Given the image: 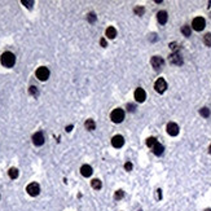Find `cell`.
Returning a JSON list of instances; mask_svg holds the SVG:
<instances>
[{"instance_id": "cell-20", "label": "cell", "mask_w": 211, "mask_h": 211, "mask_svg": "<svg viewBox=\"0 0 211 211\" xmlns=\"http://www.w3.org/2000/svg\"><path fill=\"white\" fill-rule=\"evenodd\" d=\"M157 143H158V141H157V140H155L154 137H149V139L146 140V145H148L149 148H153Z\"/></svg>"}, {"instance_id": "cell-3", "label": "cell", "mask_w": 211, "mask_h": 211, "mask_svg": "<svg viewBox=\"0 0 211 211\" xmlns=\"http://www.w3.org/2000/svg\"><path fill=\"white\" fill-rule=\"evenodd\" d=\"M37 78L39 79V81H42V82L47 81V79L49 78V70L46 66H40L37 70Z\"/></svg>"}, {"instance_id": "cell-12", "label": "cell", "mask_w": 211, "mask_h": 211, "mask_svg": "<svg viewBox=\"0 0 211 211\" xmlns=\"http://www.w3.org/2000/svg\"><path fill=\"white\" fill-rule=\"evenodd\" d=\"M170 62L174 64V65H181L183 64V57L178 53V52H175L170 56Z\"/></svg>"}, {"instance_id": "cell-13", "label": "cell", "mask_w": 211, "mask_h": 211, "mask_svg": "<svg viewBox=\"0 0 211 211\" xmlns=\"http://www.w3.org/2000/svg\"><path fill=\"white\" fill-rule=\"evenodd\" d=\"M81 174L83 175L84 178H90L92 175V167L90 164H83L81 167Z\"/></svg>"}, {"instance_id": "cell-17", "label": "cell", "mask_w": 211, "mask_h": 211, "mask_svg": "<svg viewBox=\"0 0 211 211\" xmlns=\"http://www.w3.org/2000/svg\"><path fill=\"white\" fill-rule=\"evenodd\" d=\"M84 126H86V128L88 130V131H93L96 128V123H95L93 119H87L86 123H84Z\"/></svg>"}, {"instance_id": "cell-34", "label": "cell", "mask_w": 211, "mask_h": 211, "mask_svg": "<svg viewBox=\"0 0 211 211\" xmlns=\"http://www.w3.org/2000/svg\"><path fill=\"white\" fill-rule=\"evenodd\" d=\"M71 130H73V126H67V127H66V131H67V132H70Z\"/></svg>"}, {"instance_id": "cell-24", "label": "cell", "mask_w": 211, "mask_h": 211, "mask_svg": "<svg viewBox=\"0 0 211 211\" xmlns=\"http://www.w3.org/2000/svg\"><path fill=\"white\" fill-rule=\"evenodd\" d=\"M123 197H125V192H123V190H117L115 194H114V198H115V199H122Z\"/></svg>"}, {"instance_id": "cell-19", "label": "cell", "mask_w": 211, "mask_h": 211, "mask_svg": "<svg viewBox=\"0 0 211 211\" xmlns=\"http://www.w3.org/2000/svg\"><path fill=\"white\" fill-rule=\"evenodd\" d=\"M91 185H92L93 189H101L102 184H101V181H100L99 179H93V180L91 181Z\"/></svg>"}, {"instance_id": "cell-10", "label": "cell", "mask_w": 211, "mask_h": 211, "mask_svg": "<svg viewBox=\"0 0 211 211\" xmlns=\"http://www.w3.org/2000/svg\"><path fill=\"white\" fill-rule=\"evenodd\" d=\"M145 99H146L145 91H144L143 88H137V90L135 91V100H136L137 102H144Z\"/></svg>"}, {"instance_id": "cell-18", "label": "cell", "mask_w": 211, "mask_h": 211, "mask_svg": "<svg viewBox=\"0 0 211 211\" xmlns=\"http://www.w3.org/2000/svg\"><path fill=\"white\" fill-rule=\"evenodd\" d=\"M8 175H9L11 179H17L18 178V170L12 167V169H9V171H8Z\"/></svg>"}, {"instance_id": "cell-23", "label": "cell", "mask_w": 211, "mask_h": 211, "mask_svg": "<svg viewBox=\"0 0 211 211\" xmlns=\"http://www.w3.org/2000/svg\"><path fill=\"white\" fill-rule=\"evenodd\" d=\"M199 113H201V115L205 117V118H207V117L210 115V110H209L207 108H202V109L199 110Z\"/></svg>"}, {"instance_id": "cell-4", "label": "cell", "mask_w": 211, "mask_h": 211, "mask_svg": "<svg viewBox=\"0 0 211 211\" xmlns=\"http://www.w3.org/2000/svg\"><path fill=\"white\" fill-rule=\"evenodd\" d=\"M205 25H206V22H205V20L202 18V17H196V18L193 20V22H192L193 29H194L196 31H202L205 29Z\"/></svg>"}, {"instance_id": "cell-14", "label": "cell", "mask_w": 211, "mask_h": 211, "mask_svg": "<svg viewBox=\"0 0 211 211\" xmlns=\"http://www.w3.org/2000/svg\"><path fill=\"white\" fill-rule=\"evenodd\" d=\"M152 150H153V153H154L155 155H162V154H163V150H164V148H163V145H161L159 143H157V144L152 148Z\"/></svg>"}, {"instance_id": "cell-8", "label": "cell", "mask_w": 211, "mask_h": 211, "mask_svg": "<svg viewBox=\"0 0 211 211\" xmlns=\"http://www.w3.org/2000/svg\"><path fill=\"white\" fill-rule=\"evenodd\" d=\"M32 143H34V145H37V146H42L43 144H44V136H43V134L42 132L34 134L32 135Z\"/></svg>"}, {"instance_id": "cell-33", "label": "cell", "mask_w": 211, "mask_h": 211, "mask_svg": "<svg viewBox=\"0 0 211 211\" xmlns=\"http://www.w3.org/2000/svg\"><path fill=\"white\" fill-rule=\"evenodd\" d=\"M100 43H101V46H102V47H106V40H105V39H101Z\"/></svg>"}, {"instance_id": "cell-22", "label": "cell", "mask_w": 211, "mask_h": 211, "mask_svg": "<svg viewBox=\"0 0 211 211\" xmlns=\"http://www.w3.org/2000/svg\"><path fill=\"white\" fill-rule=\"evenodd\" d=\"M181 32L185 35V37H190V27H189V26H183V27H181Z\"/></svg>"}, {"instance_id": "cell-27", "label": "cell", "mask_w": 211, "mask_h": 211, "mask_svg": "<svg viewBox=\"0 0 211 211\" xmlns=\"http://www.w3.org/2000/svg\"><path fill=\"white\" fill-rule=\"evenodd\" d=\"M29 91H30V93H31L32 96H38V93H39V92H38V88H37V87H34V86L30 87Z\"/></svg>"}, {"instance_id": "cell-32", "label": "cell", "mask_w": 211, "mask_h": 211, "mask_svg": "<svg viewBox=\"0 0 211 211\" xmlns=\"http://www.w3.org/2000/svg\"><path fill=\"white\" fill-rule=\"evenodd\" d=\"M127 108H128L130 111H134V110H135V106H134V105H127Z\"/></svg>"}, {"instance_id": "cell-25", "label": "cell", "mask_w": 211, "mask_h": 211, "mask_svg": "<svg viewBox=\"0 0 211 211\" xmlns=\"http://www.w3.org/2000/svg\"><path fill=\"white\" fill-rule=\"evenodd\" d=\"M22 4L26 8H29V9H30V8H32V5H34V2H32V0H22Z\"/></svg>"}, {"instance_id": "cell-5", "label": "cell", "mask_w": 211, "mask_h": 211, "mask_svg": "<svg viewBox=\"0 0 211 211\" xmlns=\"http://www.w3.org/2000/svg\"><path fill=\"white\" fill-rule=\"evenodd\" d=\"M26 192H27L29 194L32 196V197L38 196L39 193H40V187H39V184H37V183H31V184H29L27 188H26Z\"/></svg>"}, {"instance_id": "cell-1", "label": "cell", "mask_w": 211, "mask_h": 211, "mask_svg": "<svg viewBox=\"0 0 211 211\" xmlns=\"http://www.w3.org/2000/svg\"><path fill=\"white\" fill-rule=\"evenodd\" d=\"M2 64L5 67H12L16 64V56L12 52H4L2 55Z\"/></svg>"}, {"instance_id": "cell-11", "label": "cell", "mask_w": 211, "mask_h": 211, "mask_svg": "<svg viewBox=\"0 0 211 211\" xmlns=\"http://www.w3.org/2000/svg\"><path fill=\"white\" fill-rule=\"evenodd\" d=\"M123 144H125V139L120 135H115L111 139V145L114 148H120V146H123Z\"/></svg>"}, {"instance_id": "cell-21", "label": "cell", "mask_w": 211, "mask_h": 211, "mask_svg": "<svg viewBox=\"0 0 211 211\" xmlns=\"http://www.w3.org/2000/svg\"><path fill=\"white\" fill-rule=\"evenodd\" d=\"M204 43L207 47H211V34H206L204 37Z\"/></svg>"}, {"instance_id": "cell-2", "label": "cell", "mask_w": 211, "mask_h": 211, "mask_svg": "<svg viewBox=\"0 0 211 211\" xmlns=\"http://www.w3.org/2000/svg\"><path fill=\"white\" fill-rule=\"evenodd\" d=\"M110 118L114 123H120L123 119H125V111H123L122 109H114L110 114Z\"/></svg>"}, {"instance_id": "cell-6", "label": "cell", "mask_w": 211, "mask_h": 211, "mask_svg": "<svg viewBox=\"0 0 211 211\" xmlns=\"http://www.w3.org/2000/svg\"><path fill=\"white\" fill-rule=\"evenodd\" d=\"M154 88H155V91H157L158 93H163V92L166 91L167 83H166V81H164L163 78L157 79V82H155V84H154Z\"/></svg>"}, {"instance_id": "cell-28", "label": "cell", "mask_w": 211, "mask_h": 211, "mask_svg": "<svg viewBox=\"0 0 211 211\" xmlns=\"http://www.w3.org/2000/svg\"><path fill=\"white\" fill-rule=\"evenodd\" d=\"M87 18H88L90 22H95V21H96V14H95V13H90Z\"/></svg>"}, {"instance_id": "cell-35", "label": "cell", "mask_w": 211, "mask_h": 211, "mask_svg": "<svg viewBox=\"0 0 211 211\" xmlns=\"http://www.w3.org/2000/svg\"><path fill=\"white\" fill-rule=\"evenodd\" d=\"M209 152L211 153V144H210V148H209Z\"/></svg>"}, {"instance_id": "cell-16", "label": "cell", "mask_w": 211, "mask_h": 211, "mask_svg": "<svg viewBox=\"0 0 211 211\" xmlns=\"http://www.w3.org/2000/svg\"><path fill=\"white\" fill-rule=\"evenodd\" d=\"M105 34H106V37H108L109 39H114V38L117 37V30L114 29L113 26H110V27H108V29H106Z\"/></svg>"}, {"instance_id": "cell-15", "label": "cell", "mask_w": 211, "mask_h": 211, "mask_svg": "<svg viewBox=\"0 0 211 211\" xmlns=\"http://www.w3.org/2000/svg\"><path fill=\"white\" fill-rule=\"evenodd\" d=\"M157 18H158V22H159V23H162V25H164V23L167 22V12H164V11L158 12V14H157Z\"/></svg>"}, {"instance_id": "cell-31", "label": "cell", "mask_w": 211, "mask_h": 211, "mask_svg": "<svg viewBox=\"0 0 211 211\" xmlns=\"http://www.w3.org/2000/svg\"><path fill=\"white\" fill-rule=\"evenodd\" d=\"M157 196H158V199H161V198H162V190H161V189H158V190H157Z\"/></svg>"}, {"instance_id": "cell-30", "label": "cell", "mask_w": 211, "mask_h": 211, "mask_svg": "<svg viewBox=\"0 0 211 211\" xmlns=\"http://www.w3.org/2000/svg\"><path fill=\"white\" fill-rule=\"evenodd\" d=\"M170 48L174 49V51H178V44H176V43H171V44H170Z\"/></svg>"}, {"instance_id": "cell-29", "label": "cell", "mask_w": 211, "mask_h": 211, "mask_svg": "<svg viewBox=\"0 0 211 211\" xmlns=\"http://www.w3.org/2000/svg\"><path fill=\"white\" fill-rule=\"evenodd\" d=\"M125 169H126V171H131V170H132V163L127 162V163L125 164Z\"/></svg>"}, {"instance_id": "cell-7", "label": "cell", "mask_w": 211, "mask_h": 211, "mask_svg": "<svg viewBox=\"0 0 211 211\" xmlns=\"http://www.w3.org/2000/svg\"><path fill=\"white\" fill-rule=\"evenodd\" d=\"M152 66L154 67V70H161L162 67H163V65H164V61H163V58L162 57H159V56H154V57H152Z\"/></svg>"}, {"instance_id": "cell-26", "label": "cell", "mask_w": 211, "mask_h": 211, "mask_svg": "<svg viewBox=\"0 0 211 211\" xmlns=\"http://www.w3.org/2000/svg\"><path fill=\"white\" fill-rule=\"evenodd\" d=\"M144 12H145V9H144L143 7H136V8H135V13H136L137 16H141Z\"/></svg>"}, {"instance_id": "cell-9", "label": "cell", "mask_w": 211, "mask_h": 211, "mask_svg": "<svg viewBox=\"0 0 211 211\" xmlns=\"http://www.w3.org/2000/svg\"><path fill=\"white\" fill-rule=\"evenodd\" d=\"M167 132H169V135H171V136H176L179 134V126L174 122L169 123V125H167Z\"/></svg>"}]
</instances>
